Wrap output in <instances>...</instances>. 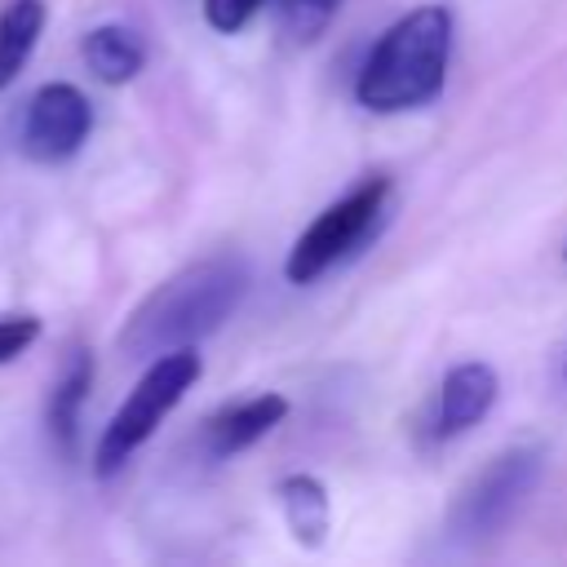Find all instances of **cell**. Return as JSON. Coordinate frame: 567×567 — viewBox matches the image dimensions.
Listing matches in <instances>:
<instances>
[{
    "mask_svg": "<svg viewBox=\"0 0 567 567\" xmlns=\"http://www.w3.org/2000/svg\"><path fill=\"white\" fill-rule=\"evenodd\" d=\"M248 292V266L239 257H208L164 279L124 323L120 350L128 359H159L217 332Z\"/></svg>",
    "mask_w": 567,
    "mask_h": 567,
    "instance_id": "cell-1",
    "label": "cell"
},
{
    "mask_svg": "<svg viewBox=\"0 0 567 567\" xmlns=\"http://www.w3.org/2000/svg\"><path fill=\"white\" fill-rule=\"evenodd\" d=\"M447 58H452V13L443 4H421L377 40V49L368 53L354 80V97L377 115L425 106L447 80Z\"/></svg>",
    "mask_w": 567,
    "mask_h": 567,
    "instance_id": "cell-2",
    "label": "cell"
},
{
    "mask_svg": "<svg viewBox=\"0 0 567 567\" xmlns=\"http://www.w3.org/2000/svg\"><path fill=\"white\" fill-rule=\"evenodd\" d=\"M204 363L195 354V346L168 350L159 359H151V368L142 372V381L133 385V394L120 403V412L111 416V425L102 430V443L93 452V470L102 478H111L115 470H124V461L155 434V425L182 403V394L199 381Z\"/></svg>",
    "mask_w": 567,
    "mask_h": 567,
    "instance_id": "cell-3",
    "label": "cell"
},
{
    "mask_svg": "<svg viewBox=\"0 0 567 567\" xmlns=\"http://www.w3.org/2000/svg\"><path fill=\"white\" fill-rule=\"evenodd\" d=\"M540 474H545V452L540 447H505V452H496L456 492V501L447 509V536L456 545H483V540H492L496 532H505V523L536 492Z\"/></svg>",
    "mask_w": 567,
    "mask_h": 567,
    "instance_id": "cell-4",
    "label": "cell"
},
{
    "mask_svg": "<svg viewBox=\"0 0 567 567\" xmlns=\"http://www.w3.org/2000/svg\"><path fill=\"white\" fill-rule=\"evenodd\" d=\"M385 199H390V182L385 177H368L359 182L354 190H346L337 204H328L301 235L297 244L288 248V261H284V275L292 284H315L323 270H332L341 257H350L381 221L385 213Z\"/></svg>",
    "mask_w": 567,
    "mask_h": 567,
    "instance_id": "cell-5",
    "label": "cell"
},
{
    "mask_svg": "<svg viewBox=\"0 0 567 567\" xmlns=\"http://www.w3.org/2000/svg\"><path fill=\"white\" fill-rule=\"evenodd\" d=\"M89 128H93L89 97L75 84L53 80V84H40L31 93V102L22 111L18 146L35 164H62V159H71L89 142Z\"/></svg>",
    "mask_w": 567,
    "mask_h": 567,
    "instance_id": "cell-6",
    "label": "cell"
},
{
    "mask_svg": "<svg viewBox=\"0 0 567 567\" xmlns=\"http://www.w3.org/2000/svg\"><path fill=\"white\" fill-rule=\"evenodd\" d=\"M501 394V377L492 363H461L452 368L439 390L430 394L425 412H421V439L425 443H447L456 434H465L470 425H478L492 403Z\"/></svg>",
    "mask_w": 567,
    "mask_h": 567,
    "instance_id": "cell-7",
    "label": "cell"
},
{
    "mask_svg": "<svg viewBox=\"0 0 567 567\" xmlns=\"http://www.w3.org/2000/svg\"><path fill=\"white\" fill-rule=\"evenodd\" d=\"M89 390H93V354L71 350L62 363V377L53 381V394H49V439H53L58 456H66V461H75V452H80V416H84Z\"/></svg>",
    "mask_w": 567,
    "mask_h": 567,
    "instance_id": "cell-8",
    "label": "cell"
},
{
    "mask_svg": "<svg viewBox=\"0 0 567 567\" xmlns=\"http://www.w3.org/2000/svg\"><path fill=\"white\" fill-rule=\"evenodd\" d=\"M284 416H288V399H284V394H252V399H244V403L217 412V416L204 425L208 452H213V456H235V452L252 447L257 439H266Z\"/></svg>",
    "mask_w": 567,
    "mask_h": 567,
    "instance_id": "cell-9",
    "label": "cell"
},
{
    "mask_svg": "<svg viewBox=\"0 0 567 567\" xmlns=\"http://www.w3.org/2000/svg\"><path fill=\"white\" fill-rule=\"evenodd\" d=\"M275 496H279V509H284L292 540L306 549H319L328 540V527H332V505H328L323 483L315 474H288V478H279Z\"/></svg>",
    "mask_w": 567,
    "mask_h": 567,
    "instance_id": "cell-10",
    "label": "cell"
},
{
    "mask_svg": "<svg viewBox=\"0 0 567 567\" xmlns=\"http://www.w3.org/2000/svg\"><path fill=\"white\" fill-rule=\"evenodd\" d=\"M80 53H84L89 71H93L102 84H124V80H133V75L142 71V62H146L142 35L128 31V27H120V22L93 27V31L84 35Z\"/></svg>",
    "mask_w": 567,
    "mask_h": 567,
    "instance_id": "cell-11",
    "label": "cell"
},
{
    "mask_svg": "<svg viewBox=\"0 0 567 567\" xmlns=\"http://www.w3.org/2000/svg\"><path fill=\"white\" fill-rule=\"evenodd\" d=\"M44 0H9L0 9V89H9L18 80V71L27 66L40 31H44Z\"/></svg>",
    "mask_w": 567,
    "mask_h": 567,
    "instance_id": "cell-12",
    "label": "cell"
},
{
    "mask_svg": "<svg viewBox=\"0 0 567 567\" xmlns=\"http://www.w3.org/2000/svg\"><path fill=\"white\" fill-rule=\"evenodd\" d=\"M261 4H266V0H204V18H208L213 31L235 35V31H244V27L252 22V13H257Z\"/></svg>",
    "mask_w": 567,
    "mask_h": 567,
    "instance_id": "cell-13",
    "label": "cell"
},
{
    "mask_svg": "<svg viewBox=\"0 0 567 567\" xmlns=\"http://www.w3.org/2000/svg\"><path fill=\"white\" fill-rule=\"evenodd\" d=\"M35 337H40V319L35 315H4L0 319V363H13Z\"/></svg>",
    "mask_w": 567,
    "mask_h": 567,
    "instance_id": "cell-14",
    "label": "cell"
},
{
    "mask_svg": "<svg viewBox=\"0 0 567 567\" xmlns=\"http://www.w3.org/2000/svg\"><path fill=\"white\" fill-rule=\"evenodd\" d=\"M341 9V0H284V13H288V22L297 27V35H315L332 13Z\"/></svg>",
    "mask_w": 567,
    "mask_h": 567,
    "instance_id": "cell-15",
    "label": "cell"
},
{
    "mask_svg": "<svg viewBox=\"0 0 567 567\" xmlns=\"http://www.w3.org/2000/svg\"><path fill=\"white\" fill-rule=\"evenodd\" d=\"M563 381H567V363H563Z\"/></svg>",
    "mask_w": 567,
    "mask_h": 567,
    "instance_id": "cell-16",
    "label": "cell"
},
{
    "mask_svg": "<svg viewBox=\"0 0 567 567\" xmlns=\"http://www.w3.org/2000/svg\"><path fill=\"white\" fill-rule=\"evenodd\" d=\"M563 257H567V248H563Z\"/></svg>",
    "mask_w": 567,
    "mask_h": 567,
    "instance_id": "cell-17",
    "label": "cell"
}]
</instances>
